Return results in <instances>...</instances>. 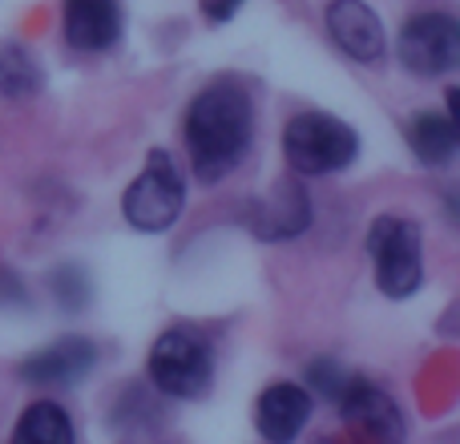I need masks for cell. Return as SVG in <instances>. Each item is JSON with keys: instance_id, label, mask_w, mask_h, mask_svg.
Segmentation results:
<instances>
[{"instance_id": "obj_1", "label": "cell", "mask_w": 460, "mask_h": 444, "mask_svg": "<svg viewBox=\"0 0 460 444\" xmlns=\"http://www.w3.org/2000/svg\"><path fill=\"white\" fill-rule=\"evenodd\" d=\"M254 102L234 77L207 85L186 110V150L202 182H223L251 154Z\"/></svg>"}, {"instance_id": "obj_2", "label": "cell", "mask_w": 460, "mask_h": 444, "mask_svg": "<svg viewBox=\"0 0 460 444\" xmlns=\"http://www.w3.org/2000/svg\"><path fill=\"white\" fill-rule=\"evenodd\" d=\"M287 166L303 178H327L359 158V134L332 113H295L283 129Z\"/></svg>"}, {"instance_id": "obj_3", "label": "cell", "mask_w": 460, "mask_h": 444, "mask_svg": "<svg viewBox=\"0 0 460 444\" xmlns=\"http://www.w3.org/2000/svg\"><path fill=\"white\" fill-rule=\"evenodd\" d=\"M150 380L170 400H199L215 384V343L194 327H166L150 348Z\"/></svg>"}, {"instance_id": "obj_4", "label": "cell", "mask_w": 460, "mask_h": 444, "mask_svg": "<svg viewBox=\"0 0 460 444\" xmlns=\"http://www.w3.org/2000/svg\"><path fill=\"white\" fill-rule=\"evenodd\" d=\"M186 210V178L178 170L174 154L170 150H150L146 166L134 182L126 186L121 199V215L134 230L142 235H162L170 230Z\"/></svg>"}, {"instance_id": "obj_5", "label": "cell", "mask_w": 460, "mask_h": 444, "mask_svg": "<svg viewBox=\"0 0 460 444\" xmlns=\"http://www.w3.org/2000/svg\"><path fill=\"white\" fill-rule=\"evenodd\" d=\"M367 254L376 267V283L388 299H408L424 283V246L420 226L396 215H380L367 230Z\"/></svg>"}, {"instance_id": "obj_6", "label": "cell", "mask_w": 460, "mask_h": 444, "mask_svg": "<svg viewBox=\"0 0 460 444\" xmlns=\"http://www.w3.org/2000/svg\"><path fill=\"white\" fill-rule=\"evenodd\" d=\"M396 57L412 77H445L460 61V24L448 13H420L400 29Z\"/></svg>"}, {"instance_id": "obj_7", "label": "cell", "mask_w": 460, "mask_h": 444, "mask_svg": "<svg viewBox=\"0 0 460 444\" xmlns=\"http://www.w3.org/2000/svg\"><path fill=\"white\" fill-rule=\"evenodd\" d=\"M97 356L102 351L89 335H61L21 360V380L37 384V388H73L97 368Z\"/></svg>"}, {"instance_id": "obj_8", "label": "cell", "mask_w": 460, "mask_h": 444, "mask_svg": "<svg viewBox=\"0 0 460 444\" xmlns=\"http://www.w3.org/2000/svg\"><path fill=\"white\" fill-rule=\"evenodd\" d=\"M335 408H340L343 424L367 440L400 444V437H404V416H400L396 400L384 396V392L376 388V384H367L364 376H351L348 388L335 396Z\"/></svg>"}, {"instance_id": "obj_9", "label": "cell", "mask_w": 460, "mask_h": 444, "mask_svg": "<svg viewBox=\"0 0 460 444\" xmlns=\"http://www.w3.org/2000/svg\"><path fill=\"white\" fill-rule=\"evenodd\" d=\"M327 32H332L335 49H340L343 57L364 61V65L380 61L384 49H388L384 21L364 0H332V4H327Z\"/></svg>"}, {"instance_id": "obj_10", "label": "cell", "mask_w": 460, "mask_h": 444, "mask_svg": "<svg viewBox=\"0 0 460 444\" xmlns=\"http://www.w3.org/2000/svg\"><path fill=\"white\" fill-rule=\"evenodd\" d=\"M311 421V388L279 380L254 400V429L267 444H291Z\"/></svg>"}, {"instance_id": "obj_11", "label": "cell", "mask_w": 460, "mask_h": 444, "mask_svg": "<svg viewBox=\"0 0 460 444\" xmlns=\"http://www.w3.org/2000/svg\"><path fill=\"white\" fill-rule=\"evenodd\" d=\"M121 0H65L61 32L65 45L77 53H105L121 40Z\"/></svg>"}, {"instance_id": "obj_12", "label": "cell", "mask_w": 460, "mask_h": 444, "mask_svg": "<svg viewBox=\"0 0 460 444\" xmlns=\"http://www.w3.org/2000/svg\"><path fill=\"white\" fill-rule=\"evenodd\" d=\"M254 235L259 238H270V243H283V238H295L311 226V202H307V191H303L295 178L279 182L267 199L254 207V218H251Z\"/></svg>"}, {"instance_id": "obj_13", "label": "cell", "mask_w": 460, "mask_h": 444, "mask_svg": "<svg viewBox=\"0 0 460 444\" xmlns=\"http://www.w3.org/2000/svg\"><path fill=\"white\" fill-rule=\"evenodd\" d=\"M456 113H437V110H424L412 118L408 126V146L412 154L424 162V166H448L456 154Z\"/></svg>"}, {"instance_id": "obj_14", "label": "cell", "mask_w": 460, "mask_h": 444, "mask_svg": "<svg viewBox=\"0 0 460 444\" xmlns=\"http://www.w3.org/2000/svg\"><path fill=\"white\" fill-rule=\"evenodd\" d=\"M13 444H77V432L57 400H32L16 421Z\"/></svg>"}, {"instance_id": "obj_15", "label": "cell", "mask_w": 460, "mask_h": 444, "mask_svg": "<svg viewBox=\"0 0 460 444\" xmlns=\"http://www.w3.org/2000/svg\"><path fill=\"white\" fill-rule=\"evenodd\" d=\"M37 89H40L37 57L24 45H16V40H4V45H0V97L21 102V97H32Z\"/></svg>"}, {"instance_id": "obj_16", "label": "cell", "mask_w": 460, "mask_h": 444, "mask_svg": "<svg viewBox=\"0 0 460 444\" xmlns=\"http://www.w3.org/2000/svg\"><path fill=\"white\" fill-rule=\"evenodd\" d=\"M49 287H53L57 303H61L65 311H81L89 303V295H93V287H89V275L81 267H57L53 275H49Z\"/></svg>"}, {"instance_id": "obj_17", "label": "cell", "mask_w": 460, "mask_h": 444, "mask_svg": "<svg viewBox=\"0 0 460 444\" xmlns=\"http://www.w3.org/2000/svg\"><path fill=\"white\" fill-rule=\"evenodd\" d=\"M348 380H351V372H343V368L332 364V360H315V364L307 368V384L327 400L340 396V392L348 388Z\"/></svg>"}, {"instance_id": "obj_18", "label": "cell", "mask_w": 460, "mask_h": 444, "mask_svg": "<svg viewBox=\"0 0 460 444\" xmlns=\"http://www.w3.org/2000/svg\"><path fill=\"white\" fill-rule=\"evenodd\" d=\"M243 4H246V0H202V13H207L215 24H226Z\"/></svg>"}]
</instances>
